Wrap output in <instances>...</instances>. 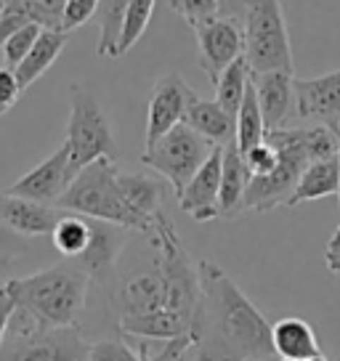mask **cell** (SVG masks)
<instances>
[{"label":"cell","instance_id":"cell-35","mask_svg":"<svg viewBox=\"0 0 340 361\" xmlns=\"http://www.w3.org/2000/svg\"><path fill=\"white\" fill-rule=\"evenodd\" d=\"M242 157H245V162H248V170L253 173V178L269 176V173L277 168V162H279L277 149H274L269 141H263V144H258V147H253L250 152H245Z\"/></svg>","mask_w":340,"mask_h":361},{"label":"cell","instance_id":"cell-30","mask_svg":"<svg viewBox=\"0 0 340 361\" xmlns=\"http://www.w3.org/2000/svg\"><path fill=\"white\" fill-rule=\"evenodd\" d=\"M40 32H43V27L27 24V27L16 30L6 43L0 45V48H3V59H6V67H11V69L19 67L24 61V56L32 51V45H35V40L40 37Z\"/></svg>","mask_w":340,"mask_h":361},{"label":"cell","instance_id":"cell-42","mask_svg":"<svg viewBox=\"0 0 340 361\" xmlns=\"http://www.w3.org/2000/svg\"><path fill=\"white\" fill-rule=\"evenodd\" d=\"M338 162H340V149H338ZM338 200H340V189H338Z\"/></svg>","mask_w":340,"mask_h":361},{"label":"cell","instance_id":"cell-3","mask_svg":"<svg viewBox=\"0 0 340 361\" xmlns=\"http://www.w3.org/2000/svg\"><path fill=\"white\" fill-rule=\"evenodd\" d=\"M91 274L75 260L11 279L19 311L40 327H75L88 303Z\"/></svg>","mask_w":340,"mask_h":361},{"label":"cell","instance_id":"cell-38","mask_svg":"<svg viewBox=\"0 0 340 361\" xmlns=\"http://www.w3.org/2000/svg\"><path fill=\"white\" fill-rule=\"evenodd\" d=\"M218 6L224 16H234V19H245V11H248V0H218Z\"/></svg>","mask_w":340,"mask_h":361},{"label":"cell","instance_id":"cell-27","mask_svg":"<svg viewBox=\"0 0 340 361\" xmlns=\"http://www.w3.org/2000/svg\"><path fill=\"white\" fill-rule=\"evenodd\" d=\"M130 0H102L99 3V43H96V54L104 59H117V43H120V32H123L125 13H128Z\"/></svg>","mask_w":340,"mask_h":361},{"label":"cell","instance_id":"cell-8","mask_svg":"<svg viewBox=\"0 0 340 361\" xmlns=\"http://www.w3.org/2000/svg\"><path fill=\"white\" fill-rule=\"evenodd\" d=\"M245 59L253 72H293V48L279 0H248L245 11Z\"/></svg>","mask_w":340,"mask_h":361},{"label":"cell","instance_id":"cell-39","mask_svg":"<svg viewBox=\"0 0 340 361\" xmlns=\"http://www.w3.org/2000/svg\"><path fill=\"white\" fill-rule=\"evenodd\" d=\"M324 258H327V269L332 271L335 276H340V245L338 247H327Z\"/></svg>","mask_w":340,"mask_h":361},{"label":"cell","instance_id":"cell-36","mask_svg":"<svg viewBox=\"0 0 340 361\" xmlns=\"http://www.w3.org/2000/svg\"><path fill=\"white\" fill-rule=\"evenodd\" d=\"M24 90L19 85V78L11 67H0V117L6 112H11V106L19 102Z\"/></svg>","mask_w":340,"mask_h":361},{"label":"cell","instance_id":"cell-12","mask_svg":"<svg viewBox=\"0 0 340 361\" xmlns=\"http://www.w3.org/2000/svg\"><path fill=\"white\" fill-rule=\"evenodd\" d=\"M72 173H69V147H61L48 154L37 168H32L30 173H24L22 178L11 183L6 192L13 197H24V200H35L43 204H56L59 197L67 192Z\"/></svg>","mask_w":340,"mask_h":361},{"label":"cell","instance_id":"cell-29","mask_svg":"<svg viewBox=\"0 0 340 361\" xmlns=\"http://www.w3.org/2000/svg\"><path fill=\"white\" fill-rule=\"evenodd\" d=\"M154 3L157 0H130L123 22V32H120V43H117V59L125 56L144 37L149 22H152V13H154Z\"/></svg>","mask_w":340,"mask_h":361},{"label":"cell","instance_id":"cell-41","mask_svg":"<svg viewBox=\"0 0 340 361\" xmlns=\"http://www.w3.org/2000/svg\"><path fill=\"white\" fill-rule=\"evenodd\" d=\"M306 361H327V359H324L322 353H317V356H311V359H306Z\"/></svg>","mask_w":340,"mask_h":361},{"label":"cell","instance_id":"cell-34","mask_svg":"<svg viewBox=\"0 0 340 361\" xmlns=\"http://www.w3.org/2000/svg\"><path fill=\"white\" fill-rule=\"evenodd\" d=\"M30 252H32L30 239L16 234L11 226L3 224V218H0V263H8V260L22 258V255H30Z\"/></svg>","mask_w":340,"mask_h":361},{"label":"cell","instance_id":"cell-7","mask_svg":"<svg viewBox=\"0 0 340 361\" xmlns=\"http://www.w3.org/2000/svg\"><path fill=\"white\" fill-rule=\"evenodd\" d=\"M88 353L78 327H40L24 311L0 345V361H88Z\"/></svg>","mask_w":340,"mask_h":361},{"label":"cell","instance_id":"cell-22","mask_svg":"<svg viewBox=\"0 0 340 361\" xmlns=\"http://www.w3.org/2000/svg\"><path fill=\"white\" fill-rule=\"evenodd\" d=\"M340 189V162L338 157L314 159L308 162L306 170L300 173V180L295 186L293 197L287 207H298L303 202H314V200H324L329 194H338Z\"/></svg>","mask_w":340,"mask_h":361},{"label":"cell","instance_id":"cell-1","mask_svg":"<svg viewBox=\"0 0 340 361\" xmlns=\"http://www.w3.org/2000/svg\"><path fill=\"white\" fill-rule=\"evenodd\" d=\"M149 260L125 271L109 290L117 327L141 343H192L200 311V271L176 226L157 213L147 231Z\"/></svg>","mask_w":340,"mask_h":361},{"label":"cell","instance_id":"cell-40","mask_svg":"<svg viewBox=\"0 0 340 361\" xmlns=\"http://www.w3.org/2000/svg\"><path fill=\"white\" fill-rule=\"evenodd\" d=\"M338 245H340V226L335 228V234H332V239H329L327 247H338Z\"/></svg>","mask_w":340,"mask_h":361},{"label":"cell","instance_id":"cell-2","mask_svg":"<svg viewBox=\"0 0 340 361\" xmlns=\"http://www.w3.org/2000/svg\"><path fill=\"white\" fill-rule=\"evenodd\" d=\"M200 311L192 361H272V324L213 260H200Z\"/></svg>","mask_w":340,"mask_h":361},{"label":"cell","instance_id":"cell-23","mask_svg":"<svg viewBox=\"0 0 340 361\" xmlns=\"http://www.w3.org/2000/svg\"><path fill=\"white\" fill-rule=\"evenodd\" d=\"M67 37H69V32H64V30H43V32H40V37H37L32 45V51L24 56V61L19 67L13 69L16 78H19L22 90L32 88L35 82L51 69V64L61 56V51H64V45H67Z\"/></svg>","mask_w":340,"mask_h":361},{"label":"cell","instance_id":"cell-15","mask_svg":"<svg viewBox=\"0 0 340 361\" xmlns=\"http://www.w3.org/2000/svg\"><path fill=\"white\" fill-rule=\"evenodd\" d=\"M125 228L123 226L107 224V221H96L91 218V242L85 252L80 255L75 263L91 274V279L99 287L109 290L114 282V271H117V260L125 247Z\"/></svg>","mask_w":340,"mask_h":361},{"label":"cell","instance_id":"cell-43","mask_svg":"<svg viewBox=\"0 0 340 361\" xmlns=\"http://www.w3.org/2000/svg\"><path fill=\"white\" fill-rule=\"evenodd\" d=\"M282 361H295V359H282Z\"/></svg>","mask_w":340,"mask_h":361},{"label":"cell","instance_id":"cell-24","mask_svg":"<svg viewBox=\"0 0 340 361\" xmlns=\"http://www.w3.org/2000/svg\"><path fill=\"white\" fill-rule=\"evenodd\" d=\"M117 183H120L125 202L130 204L138 215L152 221L157 213H162L165 186H162L159 178H152V176H144V173H120L117 170Z\"/></svg>","mask_w":340,"mask_h":361},{"label":"cell","instance_id":"cell-32","mask_svg":"<svg viewBox=\"0 0 340 361\" xmlns=\"http://www.w3.org/2000/svg\"><path fill=\"white\" fill-rule=\"evenodd\" d=\"M88 361H144V356L123 340H99L91 345Z\"/></svg>","mask_w":340,"mask_h":361},{"label":"cell","instance_id":"cell-10","mask_svg":"<svg viewBox=\"0 0 340 361\" xmlns=\"http://www.w3.org/2000/svg\"><path fill=\"white\" fill-rule=\"evenodd\" d=\"M197 51H200V67L205 69L207 80L216 85L229 64L245 56V24L234 16H216L210 22L200 24L197 30Z\"/></svg>","mask_w":340,"mask_h":361},{"label":"cell","instance_id":"cell-26","mask_svg":"<svg viewBox=\"0 0 340 361\" xmlns=\"http://www.w3.org/2000/svg\"><path fill=\"white\" fill-rule=\"evenodd\" d=\"M51 242H54V247L59 250L61 258L78 260L91 242V218L78 213L61 215L54 234H51Z\"/></svg>","mask_w":340,"mask_h":361},{"label":"cell","instance_id":"cell-31","mask_svg":"<svg viewBox=\"0 0 340 361\" xmlns=\"http://www.w3.org/2000/svg\"><path fill=\"white\" fill-rule=\"evenodd\" d=\"M170 8L178 13L192 30H197L200 24L221 16L218 0H170Z\"/></svg>","mask_w":340,"mask_h":361},{"label":"cell","instance_id":"cell-21","mask_svg":"<svg viewBox=\"0 0 340 361\" xmlns=\"http://www.w3.org/2000/svg\"><path fill=\"white\" fill-rule=\"evenodd\" d=\"M272 343L279 359L306 361V359H311V356L322 353L314 327L308 324L306 319H298V316H284L279 322H274Z\"/></svg>","mask_w":340,"mask_h":361},{"label":"cell","instance_id":"cell-4","mask_svg":"<svg viewBox=\"0 0 340 361\" xmlns=\"http://www.w3.org/2000/svg\"><path fill=\"white\" fill-rule=\"evenodd\" d=\"M59 210L78 213L85 218L107 221V224L123 226L130 231L147 234L152 228V221L138 215L130 204L125 202L120 183H117V162L109 157H102L85 165L75 178L69 180L67 192L59 197Z\"/></svg>","mask_w":340,"mask_h":361},{"label":"cell","instance_id":"cell-20","mask_svg":"<svg viewBox=\"0 0 340 361\" xmlns=\"http://www.w3.org/2000/svg\"><path fill=\"white\" fill-rule=\"evenodd\" d=\"M250 180H253V173L248 170V162L237 149V144L231 141L224 147V173H221V194H218L221 218L242 213V202H245Z\"/></svg>","mask_w":340,"mask_h":361},{"label":"cell","instance_id":"cell-14","mask_svg":"<svg viewBox=\"0 0 340 361\" xmlns=\"http://www.w3.org/2000/svg\"><path fill=\"white\" fill-rule=\"evenodd\" d=\"M295 114L308 123H340V69L319 78H295Z\"/></svg>","mask_w":340,"mask_h":361},{"label":"cell","instance_id":"cell-6","mask_svg":"<svg viewBox=\"0 0 340 361\" xmlns=\"http://www.w3.org/2000/svg\"><path fill=\"white\" fill-rule=\"evenodd\" d=\"M64 144L69 147V173L72 178L85 165L96 159L109 157L117 162V141H114L112 125L102 109L88 82H72L69 85V123Z\"/></svg>","mask_w":340,"mask_h":361},{"label":"cell","instance_id":"cell-11","mask_svg":"<svg viewBox=\"0 0 340 361\" xmlns=\"http://www.w3.org/2000/svg\"><path fill=\"white\" fill-rule=\"evenodd\" d=\"M197 96L192 85L178 75V72H168L154 82L152 96H149L147 106V135H144V149L157 144L162 135L173 130L178 123H183L186 109L192 99Z\"/></svg>","mask_w":340,"mask_h":361},{"label":"cell","instance_id":"cell-16","mask_svg":"<svg viewBox=\"0 0 340 361\" xmlns=\"http://www.w3.org/2000/svg\"><path fill=\"white\" fill-rule=\"evenodd\" d=\"M253 85L258 93L266 133L284 128L290 114L295 112V75L290 69L253 72Z\"/></svg>","mask_w":340,"mask_h":361},{"label":"cell","instance_id":"cell-37","mask_svg":"<svg viewBox=\"0 0 340 361\" xmlns=\"http://www.w3.org/2000/svg\"><path fill=\"white\" fill-rule=\"evenodd\" d=\"M16 311H19V303H16V293H13L11 282L0 284V345H3V340L11 329Z\"/></svg>","mask_w":340,"mask_h":361},{"label":"cell","instance_id":"cell-13","mask_svg":"<svg viewBox=\"0 0 340 361\" xmlns=\"http://www.w3.org/2000/svg\"><path fill=\"white\" fill-rule=\"evenodd\" d=\"M221 173H224V147H216L210 152V157L205 159V165L194 178L183 186L178 194V207L194 221H216L221 218L218 210V194H221Z\"/></svg>","mask_w":340,"mask_h":361},{"label":"cell","instance_id":"cell-17","mask_svg":"<svg viewBox=\"0 0 340 361\" xmlns=\"http://www.w3.org/2000/svg\"><path fill=\"white\" fill-rule=\"evenodd\" d=\"M64 210H59L56 204H43L24 197H13L8 192H0V218L3 224H8L22 237H51L56 228L59 218Z\"/></svg>","mask_w":340,"mask_h":361},{"label":"cell","instance_id":"cell-19","mask_svg":"<svg viewBox=\"0 0 340 361\" xmlns=\"http://www.w3.org/2000/svg\"><path fill=\"white\" fill-rule=\"evenodd\" d=\"M183 123L189 125L192 130H197L200 135H205L207 141H213L216 147H226V144L234 141V135H237V120L216 99L210 102V99L194 96L189 109H186Z\"/></svg>","mask_w":340,"mask_h":361},{"label":"cell","instance_id":"cell-33","mask_svg":"<svg viewBox=\"0 0 340 361\" xmlns=\"http://www.w3.org/2000/svg\"><path fill=\"white\" fill-rule=\"evenodd\" d=\"M102 0H67L64 3V16H61V30L64 32H75L78 27L91 22L96 11H99Z\"/></svg>","mask_w":340,"mask_h":361},{"label":"cell","instance_id":"cell-28","mask_svg":"<svg viewBox=\"0 0 340 361\" xmlns=\"http://www.w3.org/2000/svg\"><path fill=\"white\" fill-rule=\"evenodd\" d=\"M250 78H253V69H250L248 59L239 56L234 64H229L224 69V75L218 78L216 82V102L226 109L234 120H237V112L242 106V99H245V90L250 85Z\"/></svg>","mask_w":340,"mask_h":361},{"label":"cell","instance_id":"cell-5","mask_svg":"<svg viewBox=\"0 0 340 361\" xmlns=\"http://www.w3.org/2000/svg\"><path fill=\"white\" fill-rule=\"evenodd\" d=\"M266 141L277 149V168L269 176H258L250 180L242 213H269L274 207L290 202L295 186L300 180V173L308 162H314V147H311V125L308 128H277L266 133Z\"/></svg>","mask_w":340,"mask_h":361},{"label":"cell","instance_id":"cell-25","mask_svg":"<svg viewBox=\"0 0 340 361\" xmlns=\"http://www.w3.org/2000/svg\"><path fill=\"white\" fill-rule=\"evenodd\" d=\"M266 141V125H263V112L261 104H258V93H255V85H253V78H250V85L245 90V99H242V106L237 112V135H234V144L237 149L245 154L253 147H258Z\"/></svg>","mask_w":340,"mask_h":361},{"label":"cell","instance_id":"cell-9","mask_svg":"<svg viewBox=\"0 0 340 361\" xmlns=\"http://www.w3.org/2000/svg\"><path fill=\"white\" fill-rule=\"evenodd\" d=\"M213 149H216L213 141H207L205 135L192 130L186 123H178L173 130L162 135L157 144L144 149L141 162L147 168L157 170L178 197L183 186L194 178V173L205 165V159L210 157Z\"/></svg>","mask_w":340,"mask_h":361},{"label":"cell","instance_id":"cell-18","mask_svg":"<svg viewBox=\"0 0 340 361\" xmlns=\"http://www.w3.org/2000/svg\"><path fill=\"white\" fill-rule=\"evenodd\" d=\"M64 3L67 0H0V45L27 24L61 30Z\"/></svg>","mask_w":340,"mask_h":361}]
</instances>
